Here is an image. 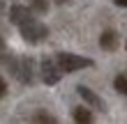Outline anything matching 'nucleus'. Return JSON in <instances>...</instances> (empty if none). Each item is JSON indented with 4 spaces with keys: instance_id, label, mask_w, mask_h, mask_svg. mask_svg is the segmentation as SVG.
Returning a JSON list of instances; mask_svg holds the SVG:
<instances>
[{
    "instance_id": "f257e3e1",
    "label": "nucleus",
    "mask_w": 127,
    "mask_h": 124,
    "mask_svg": "<svg viewBox=\"0 0 127 124\" xmlns=\"http://www.w3.org/2000/svg\"><path fill=\"white\" fill-rule=\"evenodd\" d=\"M53 62L58 64L60 74H72V71H79L83 67H93V64H95L90 57H81L76 53H58L53 57Z\"/></svg>"
},
{
    "instance_id": "f03ea898",
    "label": "nucleus",
    "mask_w": 127,
    "mask_h": 124,
    "mask_svg": "<svg viewBox=\"0 0 127 124\" xmlns=\"http://www.w3.org/2000/svg\"><path fill=\"white\" fill-rule=\"evenodd\" d=\"M19 30H21V37H23V41H28V44H42L44 39L49 37V28L42 23V21H37V18H32V21H28V23H23V25H19Z\"/></svg>"
},
{
    "instance_id": "7ed1b4c3",
    "label": "nucleus",
    "mask_w": 127,
    "mask_h": 124,
    "mask_svg": "<svg viewBox=\"0 0 127 124\" xmlns=\"http://www.w3.org/2000/svg\"><path fill=\"white\" fill-rule=\"evenodd\" d=\"M39 76H42V81L46 83V85H56L58 81H60V69H58V64L51 60V57H44L42 60V67H39Z\"/></svg>"
},
{
    "instance_id": "20e7f679",
    "label": "nucleus",
    "mask_w": 127,
    "mask_h": 124,
    "mask_svg": "<svg viewBox=\"0 0 127 124\" xmlns=\"http://www.w3.org/2000/svg\"><path fill=\"white\" fill-rule=\"evenodd\" d=\"M76 92L81 94V99H83L88 106H93V108H97V110H102V113L106 110V104H104V99L99 97V94H95V92L90 90V87H86V85H79V87H76Z\"/></svg>"
},
{
    "instance_id": "39448f33",
    "label": "nucleus",
    "mask_w": 127,
    "mask_h": 124,
    "mask_svg": "<svg viewBox=\"0 0 127 124\" xmlns=\"http://www.w3.org/2000/svg\"><path fill=\"white\" fill-rule=\"evenodd\" d=\"M32 12H30V7H26V5H14L12 9H9V21L14 25H23L28 23V21H32Z\"/></svg>"
},
{
    "instance_id": "423d86ee",
    "label": "nucleus",
    "mask_w": 127,
    "mask_h": 124,
    "mask_svg": "<svg viewBox=\"0 0 127 124\" xmlns=\"http://www.w3.org/2000/svg\"><path fill=\"white\" fill-rule=\"evenodd\" d=\"M118 32L116 30H104L102 32V37H99V46L104 48V51H116L118 48Z\"/></svg>"
},
{
    "instance_id": "0eeeda50",
    "label": "nucleus",
    "mask_w": 127,
    "mask_h": 124,
    "mask_svg": "<svg viewBox=\"0 0 127 124\" xmlns=\"http://www.w3.org/2000/svg\"><path fill=\"white\" fill-rule=\"evenodd\" d=\"M72 117L76 124H93V113H90V108H86V106H76L72 110Z\"/></svg>"
},
{
    "instance_id": "6e6552de",
    "label": "nucleus",
    "mask_w": 127,
    "mask_h": 124,
    "mask_svg": "<svg viewBox=\"0 0 127 124\" xmlns=\"http://www.w3.org/2000/svg\"><path fill=\"white\" fill-rule=\"evenodd\" d=\"M32 124H58V120L53 117V115H49V113H37L35 117H32Z\"/></svg>"
},
{
    "instance_id": "1a4fd4ad",
    "label": "nucleus",
    "mask_w": 127,
    "mask_h": 124,
    "mask_svg": "<svg viewBox=\"0 0 127 124\" xmlns=\"http://www.w3.org/2000/svg\"><path fill=\"white\" fill-rule=\"evenodd\" d=\"M113 87L120 94H125L127 97V74H120V76H116V81H113Z\"/></svg>"
},
{
    "instance_id": "9d476101",
    "label": "nucleus",
    "mask_w": 127,
    "mask_h": 124,
    "mask_svg": "<svg viewBox=\"0 0 127 124\" xmlns=\"http://www.w3.org/2000/svg\"><path fill=\"white\" fill-rule=\"evenodd\" d=\"M49 9V2L46 0H32V5H30V12L32 14H44Z\"/></svg>"
},
{
    "instance_id": "9b49d317",
    "label": "nucleus",
    "mask_w": 127,
    "mask_h": 124,
    "mask_svg": "<svg viewBox=\"0 0 127 124\" xmlns=\"http://www.w3.org/2000/svg\"><path fill=\"white\" fill-rule=\"evenodd\" d=\"M5 94H7V83H5V78L0 76V99H2Z\"/></svg>"
},
{
    "instance_id": "f8f14e48",
    "label": "nucleus",
    "mask_w": 127,
    "mask_h": 124,
    "mask_svg": "<svg viewBox=\"0 0 127 124\" xmlns=\"http://www.w3.org/2000/svg\"><path fill=\"white\" fill-rule=\"evenodd\" d=\"M116 5H120V7H127V0H116Z\"/></svg>"
},
{
    "instance_id": "ddd939ff",
    "label": "nucleus",
    "mask_w": 127,
    "mask_h": 124,
    "mask_svg": "<svg viewBox=\"0 0 127 124\" xmlns=\"http://www.w3.org/2000/svg\"><path fill=\"white\" fill-rule=\"evenodd\" d=\"M0 53H5V41L0 39Z\"/></svg>"
},
{
    "instance_id": "4468645a",
    "label": "nucleus",
    "mask_w": 127,
    "mask_h": 124,
    "mask_svg": "<svg viewBox=\"0 0 127 124\" xmlns=\"http://www.w3.org/2000/svg\"><path fill=\"white\" fill-rule=\"evenodd\" d=\"M56 2H58V5H65V2H69V0H56Z\"/></svg>"
},
{
    "instance_id": "2eb2a0df",
    "label": "nucleus",
    "mask_w": 127,
    "mask_h": 124,
    "mask_svg": "<svg viewBox=\"0 0 127 124\" xmlns=\"http://www.w3.org/2000/svg\"><path fill=\"white\" fill-rule=\"evenodd\" d=\"M125 46H127V44H125Z\"/></svg>"
}]
</instances>
